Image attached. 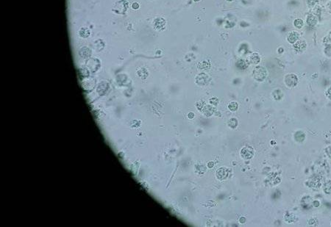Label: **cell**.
Wrapping results in <instances>:
<instances>
[{"label":"cell","mask_w":331,"mask_h":227,"mask_svg":"<svg viewBox=\"0 0 331 227\" xmlns=\"http://www.w3.org/2000/svg\"><path fill=\"white\" fill-rule=\"evenodd\" d=\"M251 61H252V63L254 64H258L259 62H260V57L258 56V54H253L252 56H251Z\"/></svg>","instance_id":"cell-10"},{"label":"cell","mask_w":331,"mask_h":227,"mask_svg":"<svg viewBox=\"0 0 331 227\" xmlns=\"http://www.w3.org/2000/svg\"><path fill=\"white\" fill-rule=\"evenodd\" d=\"M267 75V72L266 69L261 66H258L254 69L253 76L255 79L258 81H263Z\"/></svg>","instance_id":"cell-1"},{"label":"cell","mask_w":331,"mask_h":227,"mask_svg":"<svg viewBox=\"0 0 331 227\" xmlns=\"http://www.w3.org/2000/svg\"><path fill=\"white\" fill-rule=\"evenodd\" d=\"M325 151H326V152H327V154H328V156H329L331 158V146H328V148H326V150H325Z\"/></svg>","instance_id":"cell-16"},{"label":"cell","mask_w":331,"mask_h":227,"mask_svg":"<svg viewBox=\"0 0 331 227\" xmlns=\"http://www.w3.org/2000/svg\"><path fill=\"white\" fill-rule=\"evenodd\" d=\"M306 46H307V44L304 40H299L294 44V49L298 53H301V52H303L305 50Z\"/></svg>","instance_id":"cell-4"},{"label":"cell","mask_w":331,"mask_h":227,"mask_svg":"<svg viewBox=\"0 0 331 227\" xmlns=\"http://www.w3.org/2000/svg\"><path fill=\"white\" fill-rule=\"evenodd\" d=\"M327 9H328V12L330 13H331V2H328V4H327Z\"/></svg>","instance_id":"cell-17"},{"label":"cell","mask_w":331,"mask_h":227,"mask_svg":"<svg viewBox=\"0 0 331 227\" xmlns=\"http://www.w3.org/2000/svg\"><path fill=\"white\" fill-rule=\"evenodd\" d=\"M241 155L244 160H249L253 156L254 151L251 147H245L241 151Z\"/></svg>","instance_id":"cell-3"},{"label":"cell","mask_w":331,"mask_h":227,"mask_svg":"<svg viewBox=\"0 0 331 227\" xmlns=\"http://www.w3.org/2000/svg\"><path fill=\"white\" fill-rule=\"evenodd\" d=\"M299 33L293 31V32H291L289 34V36H288L287 37V40L290 44H294L297 41L298 39H299Z\"/></svg>","instance_id":"cell-5"},{"label":"cell","mask_w":331,"mask_h":227,"mask_svg":"<svg viewBox=\"0 0 331 227\" xmlns=\"http://www.w3.org/2000/svg\"><path fill=\"white\" fill-rule=\"evenodd\" d=\"M320 185H321V183H320V181H319V180H316V179L311 180V181H310V182H308V185L310 187H314V188H316V189H318V187H320Z\"/></svg>","instance_id":"cell-9"},{"label":"cell","mask_w":331,"mask_h":227,"mask_svg":"<svg viewBox=\"0 0 331 227\" xmlns=\"http://www.w3.org/2000/svg\"><path fill=\"white\" fill-rule=\"evenodd\" d=\"M133 8H134V9L138 8V4H137V3H134V4H133Z\"/></svg>","instance_id":"cell-20"},{"label":"cell","mask_w":331,"mask_h":227,"mask_svg":"<svg viewBox=\"0 0 331 227\" xmlns=\"http://www.w3.org/2000/svg\"><path fill=\"white\" fill-rule=\"evenodd\" d=\"M294 26L298 29H300L303 27V21L302 19H296L294 22Z\"/></svg>","instance_id":"cell-11"},{"label":"cell","mask_w":331,"mask_h":227,"mask_svg":"<svg viewBox=\"0 0 331 227\" xmlns=\"http://www.w3.org/2000/svg\"><path fill=\"white\" fill-rule=\"evenodd\" d=\"M317 18L313 15H308L306 19V22L310 27H314L317 24Z\"/></svg>","instance_id":"cell-6"},{"label":"cell","mask_w":331,"mask_h":227,"mask_svg":"<svg viewBox=\"0 0 331 227\" xmlns=\"http://www.w3.org/2000/svg\"><path fill=\"white\" fill-rule=\"evenodd\" d=\"M298 78L297 75L294 74H288L285 77V83L289 88H294L298 84Z\"/></svg>","instance_id":"cell-2"},{"label":"cell","mask_w":331,"mask_h":227,"mask_svg":"<svg viewBox=\"0 0 331 227\" xmlns=\"http://www.w3.org/2000/svg\"><path fill=\"white\" fill-rule=\"evenodd\" d=\"M323 190L325 193L331 195V180H328L323 186Z\"/></svg>","instance_id":"cell-8"},{"label":"cell","mask_w":331,"mask_h":227,"mask_svg":"<svg viewBox=\"0 0 331 227\" xmlns=\"http://www.w3.org/2000/svg\"><path fill=\"white\" fill-rule=\"evenodd\" d=\"M240 222L241 223V224H243V223L245 222V218H244V217H241V218Z\"/></svg>","instance_id":"cell-21"},{"label":"cell","mask_w":331,"mask_h":227,"mask_svg":"<svg viewBox=\"0 0 331 227\" xmlns=\"http://www.w3.org/2000/svg\"><path fill=\"white\" fill-rule=\"evenodd\" d=\"M294 139L296 140L297 142H299V143L303 142L304 141V140L305 139V133L301 131L297 132L295 133V135H294Z\"/></svg>","instance_id":"cell-7"},{"label":"cell","mask_w":331,"mask_h":227,"mask_svg":"<svg viewBox=\"0 0 331 227\" xmlns=\"http://www.w3.org/2000/svg\"><path fill=\"white\" fill-rule=\"evenodd\" d=\"M227 1H233V0H227Z\"/></svg>","instance_id":"cell-22"},{"label":"cell","mask_w":331,"mask_h":227,"mask_svg":"<svg viewBox=\"0 0 331 227\" xmlns=\"http://www.w3.org/2000/svg\"><path fill=\"white\" fill-rule=\"evenodd\" d=\"M324 53L328 57H331V44H329L324 49Z\"/></svg>","instance_id":"cell-14"},{"label":"cell","mask_w":331,"mask_h":227,"mask_svg":"<svg viewBox=\"0 0 331 227\" xmlns=\"http://www.w3.org/2000/svg\"><path fill=\"white\" fill-rule=\"evenodd\" d=\"M326 96L330 100H331V87H330V88L327 90Z\"/></svg>","instance_id":"cell-15"},{"label":"cell","mask_w":331,"mask_h":227,"mask_svg":"<svg viewBox=\"0 0 331 227\" xmlns=\"http://www.w3.org/2000/svg\"><path fill=\"white\" fill-rule=\"evenodd\" d=\"M229 109L231 111H235L238 109V104L236 102H232L229 104Z\"/></svg>","instance_id":"cell-12"},{"label":"cell","mask_w":331,"mask_h":227,"mask_svg":"<svg viewBox=\"0 0 331 227\" xmlns=\"http://www.w3.org/2000/svg\"><path fill=\"white\" fill-rule=\"evenodd\" d=\"M306 2L309 7H313L319 2V0H306Z\"/></svg>","instance_id":"cell-13"},{"label":"cell","mask_w":331,"mask_h":227,"mask_svg":"<svg viewBox=\"0 0 331 227\" xmlns=\"http://www.w3.org/2000/svg\"><path fill=\"white\" fill-rule=\"evenodd\" d=\"M325 40H328V41H327L326 43H330V44L331 43V32H330L329 36H328V37L325 38Z\"/></svg>","instance_id":"cell-19"},{"label":"cell","mask_w":331,"mask_h":227,"mask_svg":"<svg viewBox=\"0 0 331 227\" xmlns=\"http://www.w3.org/2000/svg\"><path fill=\"white\" fill-rule=\"evenodd\" d=\"M313 205L314 206V207H319V206L320 205V201H317V200L314 201L313 202Z\"/></svg>","instance_id":"cell-18"}]
</instances>
